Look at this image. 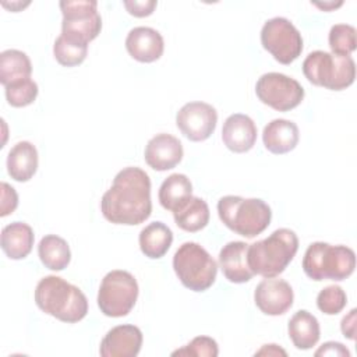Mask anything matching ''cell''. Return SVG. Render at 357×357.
<instances>
[{
	"label": "cell",
	"instance_id": "6da1fadb",
	"mask_svg": "<svg viewBox=\"0 0 357 357\" xmlns=\"http://www.w3.org/2000/svg\"><path fill=\"white\" fill-rule=\"evenodd\" d=\"M100 211L114 225L135 226L145 222L152 212L148 173L135 166L120 170L100 199Z\"/></svg>",
	"mask_w": 357,
	"mask_h": 357
},
{
	"label": "cell",
	"instance_id": "7a4b0ae2",
	"mask_svg": "<svg viewBox=\"0 0 357 357\" xmlns=\"http://www.w3.org/2000/svg\"><path fill=\"white\" fill-rule=\"evenodd\" d=\"M35 303L47 315L67 324H75L88 314V300L74 284L60 276L42 278L35 289Z\"/></svg>",
	"mask_w": 357,
	"mask_h": 357
},
{
	"label": "cell",
	"instance_id": "3957f363",
	"mask_svg": "<svg viewBox=\"0 0 357 357\" xmlns=\"http://www.w3.org/2000/svg\"><path fill=\"white\" fill-rule=\"evenodd\" d=\"M297 250V234L290 229L280 227L266 238L248 244L247 262L254 275L276 278L287 268Z\"/></svg>",
	"mask_w": 357,
	"mask_h": 357
},
{
	"label": "cell",
	"instance_id": "277c9868",
	"mask_svg": "<svg viewBox=\"0 0 357 357\" xmlns=\"http://www.w3.org/2000/svg\"><path fill=\"white\" fill-rule=\"evenodd\" d=\"M218 215L231 231L252 238L261 234L271 223L272 211L259 198L225 195L218 201Z\"/></svg>",
	"mask_w": 357,
	"mask_h": 357
},
{
	"label": "cell",
	"instance_id": "5b68a950",
	"mask_svg": "<svg viewBox=\"0 0 357 357\" xmlns=\"http://www.w3.org/2000/svg\"><path fill=\"white\" fill-rule=\"evenodd\" d=\"M356 268V254L350 247L332 245L324 241H315L308 245L303 258L304 273L315 280L347 279Z\"/></svg>",
	"mask_w": 357,
	"mask_h": 357
},
{
	"label": "cell",
	"instance_id": "8992f818",
	"mask_svg": "<svg viewBox=\"0 0 357 357\" xmlns=\"http://www.w3.org/2000/svg\"><path fill=\"white\" fill-rule=\"evenodd\" d=\"M173 269L181 284L192 291H205L216 280L218 264L198 243H183L173 257Z\"/></svg>",
	"mask_w": 357,
	"mask_h": 357
},
{
	"label": "cell",
	"instance_id": "52a82bcc",
	"mask_svg": "<svg viewBox=\"0 0 357 357\" xmlns=\"http://www.w3.org/2000/svg\"><path fill=\"white\" fill-rule=\"evenodd\" d=\"M303 73L317 86L343 91L354 82L356 63L351 56H336L324 50H315L304 59Z\"/></svg>",
	"mask_w": 357,
	"mask_h": 357
},
{
	"label": "cell",
	"instance_id": "ba28073f",
	"mask_svg": "<svg viewBox=\"0 0 357 357\" xmlns=\"http://www.w3.org/2000/svg\"><path fill=\"white\" fill-rule=\"evenodd\" d=\"M138 291V283L130 272L121 269L110 271L100 282L98 307L106 317H126L134 308Z\"/></svg>",
	"mask_w": 357,
	"mask_h": 357
},
{
	"label": "cell",
	"instance_id": "9c48e42d",
	"mask_svg": "<svg viewBox=\"0 0 357 357\" xmlns=\"http://www.w3.org/2000/svg\"><path fill=\"white\" fill-rule=\"evenodd\" d=\"M63 14L61 35L81 43L93 40L102 29V18L95 0H64L60 1Z\"/></svg>",
	"mask_w": 357,
	"mask_h": 357
},
{
	"label": "cell",
	"instance_id": "30bf717a",
	"mask_svg": "<svg viewBox=\"0 0 357 357\" xmlns=\"http://www.w3.org/2000/svg\"><path fill=\"white\" fill-rule=\"evenodd\" d=\"M261 43L280 64L293 63L303 52L300 31L284 17H273L264 24Z\"/></svg>",
	"mask_w": 357,
	"mask_h": 357
},
{
	"label": "cell",
	"instance_id": "8fae6325",
	"mask_svg": "<svg viewBox=\"0 0 357 357\" xmlns=\"http://www.w3.org/2000/svg\"><path fill=\"white\" fill-rule=\"evenodd\" d=\"M258 99L278 112H289L297 107L304 99L301 84L282 73H266L255 84Z\"/></svg>",
	"mask_w": 357,
	"mask_h": 357
},
{
	"label": "cell",
	"instance_id": "7c38bea8",
	"mask_svg": "<svg viewBox=\"0 0 357 357\" xmlns=\"http://www.w3.org/2000/svg\"><path fill=\"white\" fill-rule=\"evenodd\" d=\"M218 123L216 109L205 102H188L176 114V124L181 134L194 142L208 139Z\"/></svg>",
	"mask_w": 357,
	"mask_h": 357
},
{
	"label": "cell",
	"instance_id": "4fadbf2b",
	"mask_svg": "<svg viewBox=\"0 0 357 357\" xmlns=\"http://www.w3.org/2000/svg\"><path fill=\"white\" fill-rule=\"evenodd\" d=\"M294 300V293L291 286L276 278H265L261 280L254 291V301L257 307L266 315H282L291 305Z\"/></svg>",
	"mask_w": 357,
	"mask_h": 357
},
{
	"label": "cell",
	"instance_id": "5bb4252c",
	"mask_svg": "<svg viewBox=\"0 0 357 357\" xmlns=\"http://www.w3.org/2000/svg\"><path fill=\"white\" fill-rule=\"evenodd\" d=\"M183 153V145L178 138L160 132L148 141L144 158L148 166L153 170L166 172L181 162Z\"/></svg>",
	"mask_w": 357,
	"mask_h": 357
},
{
	"label": "cell",
	"instance_id": "9a60e30c",
	"mask_svg": "<svg viewBox=\"0 0 357 357\" xmlns=\"http://www.w3.org/2000/svg\"><path fill=\"white\" fill-rule=\"evenodd\" d=\"M142 346V332L135 325H117L100 342L102 357H135Z\"/></svg>",
	"mask_w": 357,
	"mask_h": 357
},
{
	"label": "cell",
	"instance_id": "2e32d148",
	"mask_svg": "<svg viewBox=\"0 0 357 357\" xmlns=\"http://www.w3.org/2000/svg\"><path fill=\"white\" fill-rule=\"evenodd\" d=\"M128 54L141 63H152L160 59L165 50L162 35L151 26H135L126 38Z\"/></svg>",
	"mask_w": 357,
	"mask_h": 357
},
{
	"label": "cell",
	"instance_id": "e0dca14e",
	"mask_svg": "<svg viewBox=\"0 0 357 357\" xmlns=\"http://www.w3.org/2000/svg\"><path fill=\"white\" fill-rule=\"evenodd\" d=\"M222 141L234 153L248 152L257 141V126L247 114H230L223 123Z\"/></svg>",
	"mask_w": 357,
	"mask_h": 357
},
{
	"label": "cell",
	"instance_id": "ac0fdd59",
	"mask_svg": "<svg viewBox=\"0 0 357 357\" xmlns=\"http://www.w3.org/2000/svg\"><path fill=\"white\" fill-rule=\"evenodd\" d=\"M248 244L244 241H230L219 252V266L225 278L231 283H245L254 276L247 262Z\"/></svg>",
	"mask_w": 357,
	"mask_h": 357
},
{
	"label": "cell",
	"instance_id": "d6986e66",
	"mask_svg": "<svg viewBox=\"0 0 357 357\" xmlns=\"http://www.w3.org/2000/svg\"><path fill=\"white\" fill-rule=\"evenodd\" d=\"M300 139L298 127L291 120L275 119L269 121L262 131V141L265 148L275 153L283 155L293 151Z\"/></svg>",
	"mask_w": 357,
	"mask_h": 357
},
{
	"label": "cell",
	"instance_id": "ffe728a7",
	"mask_svg": "<svg viewBox=\"0 0 357 357\" xmlns=\"http://www.w3.org/2000/svg\"><path fill=\"white\" fill-rule=\"evenodd\" d=\"M38 151L29 141L17 142L7 155V172L15 181L25 183L38 170Z\"/></svg>",
	"mask_w": 357,
	"mask_h": 357
},
{
	"label": "cell",
	"instance_id": "44dd1931",
	"mask_svg": "<svg viewBox=\"0 0 357 357\" xmlns=\"http://www.w3.org/2000/svg\"><path fill=\"white\" fill-rule=\"evenodd\" d=\"M33 240L32 227L24 222H13L1 230V250L10 259L28 257L32 251Z\"/></svg>",
	"mask_w": 357,
	"mask_h": 357
},
{
	"label": "cell",
	"instance_id": "7402d4cb",
	"mask_svg": "<svg viewBox=\"0 0 357 357\" xmlns=\"http://www.w3.org/2000/svg\"><path fill=\"white\" fill-rule=\"evenodd\" d=\"M289 337L298 350H308L321 336L318 319L307 310L297 311L289 321Z\"/></svg>",
	"mask_w": 357,
	"mask_h": 357
},
{
	"label": "cell",
	"instance_id": "603a6c76",
	"mask_svg": "<svg viewBox=\"0 0 357 357\" xmlns=\"http://www.w3.org/2000/svg\"><path fill=\"white\" fill-rule=\"evenodd\" d=\"M139 248L151 259L162 258L173 243V233L162 222H152L139 231Z\"/></svg>",
	"mask_w": 357,
	"mask_h": 357
},
{
	"label": "cell",
	"instance_id": "cb8c5ba5",
	"mask_svg": "<svg viewBox=\"0 0 357 357\" xmlns=\"http://www.w3.org/2000/svg\"><path fill=\"white\" fill-rule=\"evenodd\" d=\"M192 197V184L190 178L185 174L181 173H173L167 178L163 180L159 188V202L160 205L174 212L177 208H180L187 199Z\"/></svg>",
	"mask_w": 357,
	"mask_h": 357
},
{
	"label": "cell",
	"instance_id": "d4e9b609",
	"mask_svg": "<svg viewBox=\"0 0 357 357\" xmlns=\"http://www.w3.org/2000/svg\"><path fill=\"white\" fill-rule=\"evenodd\" d=\"M176 225L185 231L195 233L209 222V206L199 197H191L173 212Z\"/></svg>",
	"mask_w": 357,
	"mask_h": 357
},
{
	"label": "cell",
	"instance_id": "484cf974",
	"mask_svg": "<svg viewBox=\"0 0 357 357\" xmlns=\"http://www.w3.org/2000/svg\"><path fill=\"white\" fill-rule=\"evenodd\" d=\"M38 255L40 262L50 271H63L71 259L68 243L56 234H47L38 244Z\"/></svg>",
	"mask_w": 357,
	"mask_h": 357
},
{
	"label": "cell",
	"instance_id": "4316f807",
	"mask_svg": "<svg viewBox=\"0 0 357 357\" xmlns=\"http://www.w3.org/2000/svg\"><path fill=\"white\" fill-rule=\"evenodd\" d=\"M32 64L29 57L17 49H7L0 53V82L7 86L21 79L31 78Z\"/></svg>",
	"mask_w": 357,
	"mask_h": 357
},
{
	"label": "cell",
	"instance_id": "83f0119b",
	"mask_svg": "<svg viewBox=\"0 0 357 357\" xmlns=\"http://www.w3.org/2000/svg\"><path fill=\"white\" fill-rule=\"evenodd\" d=\"M53 54L59 64L64 67H75L81 64L88 54V45L75 42L60 35L53 45Z\"/></svg>",
	"mask_w": 357,
	"mask_h": 357
},
{
	"label": "cell",
	"instance_id": "f1b7e54d",
	"mask_svg": "<svg viewBox=\"0 0 357 357\" xmlns=\"http://www.w3.org/2000/svg\"><path fill=\"white\" fill-rule=\"evenodd\" d=\"M329 46L336 56H350L357 46L356 28L349 24H335L329 31Z\"/></svg>",
	"mask_w": 357,
	"mask_h": 357
},
{
	"label": "cell",
	"instance_id": "f546056e",
	"mask_svg": "<svg viewBox=\"0 0 357 357\" xmlns=\"http://www.w3.org/2000/svg\"><path fill=\"white\" fill-rule=\"evenodd\" d=\"M4 88H6V99L8 105H11L13 107H25L33 103L39 92L38 84L31 78L17 81Z\"/></svg>",
	"mask_w": 357,
	"mask_h": 357
},
{
	"label": "cell",
	"instance_id": "4dcf8cb0",
	"mask_svg": "<svg viewBox=\"0 0 357 357\" xmlns=\"http://www.w3.org/2000/svg\"><path fill=\"white\" fill-rule=\"evenodd\" d=\"M347 304V296L340 286L331 284L324 287L317 296V307L326 315L339 314Z\"/></svg>",
	"mask_w": 357,
	"mask_h": 357
},
{
	"label": "cell",
	"instance_id": "1f68e13d",
	"mask_svg": "<svg viewBox=\"0 0 357 357\" xmlns=\"http://www.w3.org/2000/svg\"><path fill=\"white\" fill-rule=\"evenodd\" d=\"M219 347L215 339L209 336H197L184 347L172 353V356H194V357H216Z\"/></svg>",
	"mask_w": 357,
	"mask_h": 357
},
{
	"label": "cell",
	"instance_id": "d6a6232c",
	"mask_svg": "<svg viewBox=\"0 0 357 357\" xmlns=\"http://www.w3.org/2000/svg\"><path fill=\"white\" fill-rule=\"evenodd\" d=\"M0 190H1V209H0V216H7L10 213H13L15 211V208L18 206V195L17 191L7 184L6 181H3L0 184Z\"/></svg>",
	"mask_w": 357,
	"mask_h": 357
},
{
	"label": "cell",
	"instance_id": "836d02e7",
	"mask_svg": "<svg viewBox=\"0 0 357 357\" xmlns=\"http://www.w3.org/2000/svg\"><path fill=\"white\" fill-rule=\"evenodd\" d=\"M123 4L131 15L142 18V17H148L153 13L155 7L158 6V1H155V0H131V1L126 0Z\"/></svg>",
	"mask_w": 357,
	"mask_h": 357
},
{
	"label": "cell",
	"instance_id": "e575fe53",
	"mask_svg": "<svg viewBox=\"0 0 357 357\" xmlns=\"http://www.w3.org/2000/svg\"><path fill=\"white\" fill-rule=\"evenodd\" d=\"M315 356H337V357H350V351L339 342H326L317 351Z\"/></svg>",
	"mask_w": 357,
	"mask_h": 357
},
{
	"label": "cell",
	"instance_id": "d590c367",
	"mask_svg": "<svg viewBox=\"0 0 357 357\" xmlns=\"http://www.w3.org/2000/svg\"><path fill=\"white\" fill-rule=\"evenodd\" d=\"M356 308H353L347 315L343 317L342 322H340V329L344 337L354 340L356 337Z\"/></svg>",
	"mask_w": 357,
	"mask_h": 357
},
{
	"label": "cell",
	"instance_id": "8d00e7d4",
	"mask_svg": "<svg viewBox=\"0 0 357 357\" xmlns=\"http://www.w3.org/2000/svg\"><path fill=\"white\" fill-rule=\"evenodd\" d=\"M286 356L287 353L280 349L278 344H264L262 349H259L255 356Z\"/></svg>",
	"mask_w": 357,
	"mask_h": 357
},
{
	"label": "cell",
	"instance_id": "74e56055",
	"mask_svg": "<svg viewBox=\"0 0 357 357\" xmlns=\"http://www.w3.org/2000/svg\"><path fill=\"white\" fill-rule=\"evenodd\" d=\"M342 4H343L342 1H339L337 4H335V3H324V4H321V3H315V6H317V7L324 8V10H332V8H336V7L342 6Z\"/></svg>",
	"mask_w": 357,
	"mask_h": 357
}]
</instances>
